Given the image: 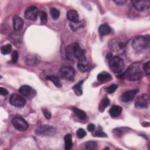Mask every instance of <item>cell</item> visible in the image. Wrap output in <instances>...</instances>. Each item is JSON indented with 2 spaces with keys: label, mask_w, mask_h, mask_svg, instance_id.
<instances>
[{
  "label": "cell",
  "mask_w": 150,
  "mask_h": 150,
  "mask_svg": "<svg viewBox=\"0 0 150 150\" xmlns=\"http://www.w3.org/2000/svg\"><path fill=\"white\" fill-rule=\"evenodd\" d=\"M142 75L140 64L138 63H135L128 67L127 70L121 75V77L129 81H137L141 79Z\"/></svg>",
  "instance_id": "6da1fadb"
},
{
  "label": "cell",
  "mask_w": 150,
  "mask_h": 150,
  "mask_svg": "<svg viewBox=\"0 0 150 150\" xmlns=\"http://www.w3.org/2000/svg\"><path fill=\"white\" fill-rule=\"evenodd\" d=\"M65 54L67 59L71 61H73L75 59L79 60L85 56L84 51L76 43L68 45L66 47Z\"/></svg>",
  "instance_id": "7a4b0ae2"
},
{
  "label": "cell",
  "mask_w": 150,
  "mask_h": 150,
  "mask_svg": "<svg viewBox=\"0 0 150 150\" xmlns=\"http://www.w3.org/2000/svg\"><path fill=\"white\" fill-rule=\"evenodd\" d=\"M149 36H139L134 38L132 41L131 45L132 48L138 52L145 50L149 46Z\"/></svg>",
  "instance_id": "3957f363"
},
{
  "label": "cell",
  "mask_w": 150,
  "mask_h": 150,
  "mask_svg": "<svg viewBox=\"0 0 150 150\" xmlns=\"http://www.w3.org/2000/svg\"><path fill=\"white\" fill-rule=\"evenodd\" d=\"M109 66L111 70L115 73H119L122 71L124 67V63L123 60L118 56H112L108 60Z\"/></svg>",
  "instance_id": "277c9868"
},
{
  "label": "cell",
  "mask_w": 150,
  "mask_h": 150,
  "mask_svg": "<svg viewBox=\"0 0 150 150\" xmlns=\"http://www.w3.org/2000/svg\"><path fill=\"white\" fill-rule=\"evenodd\" d=\"M59 76L62 79L73 80L75 76L74 69L70 66H64L60 69L59 71Z\"/></svg>",
  "instance_id": "5b68a950"
},
{
  "label": "cell",
  "mask_w": 150,
  "mask_h": 150,
  "mask_svg": "<svg viewBox=\"0 0 150 150\" xmlns=\"http://www.w3.org/2000/svg\"><path fill=\"white\" fill-rule=\"evenodd\" d=\"M56 133L55 128L49 125H41L35 129V134L39 135L52 136Z\"/></svg>",
  "instance_id": "8992f818"
},
{
  "label": "cell",
  "mask_w": 150,
  "mask_h": 150,
  "mask_svg": "<svg viewBox=\"0 0 150 150\" xmlns=\"http://www.w3.org/2000/svg\"><path fill=\"white\" fill-rule=\"evenodd\" d=\"M149 96L146 94H142L138 96L135 101V107L137 108H146L149 104Z\"/></svg>",
  "instance_id": "52a82bcc"
},
{
  "label": "cell",
  "mask_w": 150,
  "mask_h": 150,
  "mask_svg": "<svg viewBox=\"0 0 150 150\" xmlns=\"http://www.w3.org/2000/svg\"><path fill=\"white\" fill-rule=\"evenodd\" d=\"M13 126L17 129L21 131L26 130L29 127V124L26 121L21 117H15L12 120Z\"/></svg>",
  "instance_id": "ba28073f"
},
{
  "label": "cell",
  "mask_w": 150,
  "mask_h": 150,
  "mask_svg": "<svg viewBox=\"0 0 150 150\" xmlns=\"http://www.w3.org/2000/svg\"><path fill=\"white\" fill-rule=\"evenodd\" d=\"M131 3L134 8L138 11H147L150 7V1L148 0H133Z\"/></svg>",
  "instance_id": "9c48e42d"
},
{
  "label": "cell",
  "mask_w": 150,
  "mask_h": 150,
  "mask_svg": "<svg viewBox=\"0 0 150 150\" xmlns=\"http://www.w3.org/2000/svg\"><path fill=\"white\" fill-rule=\"evenodd\" d=\"M9 103L16 107H23L26 104V100L17 94H12L9 98Z\"/></svg>",
  "instance_id": "30bf717a"
},
{
  "label": "cell",
  "mask_w": 150,
  "mask_h": 150,
  "mask_svg": "<svg viewBox=\"0 0 150 150\" xmlns=\"http://www.w3.org/2000/svg\"><path fill=\"white\" fill-rule=\"evenodd\" d=\"M125 42L120 38H114L111 39L108 43L110 49L112 51H118L121 50L125 46Z\"/></svg>",
  "instance_id": "8fae6325"
},
{
  "label": "cell",
  "mask_w": 150,
  "mask_h": 150,
  "mask_svg": "<svg viewBox=\"0 0 150 150\" xmlns=\"http://www.w3.org/2000/svg\"><path fill=\"white\" fill-rule=\"evenodd\" d=\"M38 9L35 6H30L27 8L25 11V17L29 20L34 21L37 18Z\"/></svg>",
  "instance_id": "7c38bea8"
},
{
  "label": "cell",
  "mask_w": 150,
  "mask_h": 150,
  "mask_svg": "<svg viewBox=\"0 0 150 150\" xmlns=\"http://www.w3.org/2000/svg\"><path fill=\"white\" fill-rule=\"evenodd\" d=\"M138 91V90H127L123 93L121 97V99L123 102H129L135 97Z\"/></svg>",
  "instance_id": "4fadbf2b"
},
{
  "label": "cell",
  "mask_w": 150,
  "mask_h": 150,
  "mask_svg": "<svg viewBox=\"0 0 150 150\" xmlns=\"http://www.w3.org/2000/svg\"><path fill=\"white\" fill-rule=\"evenodd\" d=\"M77 68L82 73L87 71L89 69L88 63L86 59V56H83L80 59L78 60Z\"/></svg>",
  "instance_id": "5bb4252c"
},
{
  "label": "cell",
  "mask_w": 150,
  "mask_h": 150,
  "mask_svg": "<svg viewBox=\"0 0 150 150\" xmlns=\"http://www.w3.org/2000/svg\"><path fill=\"white\" fill-rule=\"evenodd\" d=\"M23 21L19 16L15 15L13 18V28L14 30L18 31L20 30L23 26Z\"/></svg>",
  "instance_id": "9a60e30c"
},
{
  "label": "cell",
  "mask_w": 150,
  "mask_h": 150,
  "mask_svg": "<svg viewBox=\"0 0 150 150\" xmlns=\"http://www.w3.org/2000/svg\"><path fill=\"white\" fill-rule=\"evenodd\" d=\"M122 112V108L119 106V105H114L113 106H112L110 110H109V114L111 115V117H117L118 116H119L121 113Z\"/></svg>",
  "instance_id": "2e32d148"
},
{
  "label": "cell",
  "mask_w": 150,
  "mask_h": 150,
  "mask_svg": "<svg viewBox=\"0 0 150 150\" xmlns=\"http://www.w3.org/2000/svg\"><path fill=\"white\" fill-rule=\"evenodd\" d=\"M67 17L71 22H77L79 21V14L75 10H69L67 13Z\"/></svg>",
  "instance_id": "e0dca14e"
},
{
  "label": "cell",
  "mask_w": 150,
  "mask_h": 150,
  "mask_svg": "<svg viewBox=\"0 0 150 150\" xmlns=\"http://www.w3.org/2000/svg\"><path fill=\"white\" fill-rule=\"evenodd\" d=\"M97 80L101 82H106L112 79L111 75L105 71H103L97 75Z\"/></svg>",
  "instance_id": "ac0fdd59"
},
{
  "label": "cell",
  "mask_w": 150,
  "mask_h": 150,
  "mask_svg": "<svg viewBox=\"0 0 150 150\" xmlns=\"http://www.w3.org/2000/svg\"><path fill=\"white\" fill-rule=\"evenodd\" d=\"M111 32V28L108 24H103L98 28V32L102 36L108 35Z\"/></svg>",
  "instance_id": "d6986e66"
},
{
  "label": "cell",
  "mask_w": 150,
  "mask_h": 150,
  "mask_svg": "<svg viewBox=\"0 0 150 150\" xmlns=\"http://www.w3.org/2000/svg\"><path fill=\"white\" fill-rule=\"evenodd\" d=\"M32 92V88L28 85L22 86L19 89V93L23 96L28 97Z\"/></svg>",
  "instance_id": "ffe728a7"
},
{
  "label": "cell",
  "mask_w": 150,
  "mask_h": 150,
  "mask_svg": "<svg viewBox=\"0 0 150 150\" xmlns=\"http://www.w3.org/2000/svg\"><path fill=\"white\" fill-rule=\"evenodd\" d=\"M64 148L65 149L69 150L73 146V142H72V136L71 134H68L64 136Z\"/></svg>",
  "instance_id": "44dd1931"
},
{
  "label": "cell",
  "mask_w": 150,
  "mask_h": 150,
  "mask_svg": "<svg viewBox=\"0 0 150 150\" xmlns=\"http://www.w3.org/2000/svg\"><path fill=\"white\" fill-rule=\"evenodd\" d=\"M110 103V101L108 97H105L104 98H103L101 100V101H100V104L98 105V109H99L100 111H101V112L104 111L105 110V109L106 108V107L109 105Z\"/></svg>",
  "instance_id": "7402d4cb"
},
{
  "label": "cell",
  "mask_w": 150,
  "mask_h": 150,
  "mask_svg": "<svg viewBox=\"0 0 150 150\" xmlns=\"http://www.w3.org/2000/svg\"><path fill=\"white\" fill-rule=\"evenodd\" d=\"M83 81H80L79 83H77L76 84H75L73 87V90L74 92V93L77 96H81L83 94V90H82V84H83Z\"/></svg>",
  "instance_id": "603a6c76"
},
{
  "label": "cell",
  "mask_w": 150,
  "mask_h": 150,
  "mask_svg": "<svg viewBox=\"0 0 150 150\" xmlns=\"http://www.w3.org/2000/svg\"><path fill=\"white\" fill-rule=\"evenodd\" d=\"M46 79L52 81L55 86L57 87H62V83L60 82L59 79L57 77L53 76H46Z\"/></svg>",
  "instance_id": "cb8c5ba5"
},
{
  "label": "cell",
  "mask_w": 150,
  "mask_h": 150,
  "mask_svg": "<svg viewBox=\"0 0 150 150\" xmlns=\"http://www.w3.org/2000/svg\"><path fill=\"white\" fill-rule=\"evenodd\" d=\"M12 50V46L10 44H6L2 46L1 48V53L3 54H8Z\"/></svg>",
  "instance_id": "d4e9b609"
},
{
  "label": "cell",
  "mask_w": 150,
  "mask_h": 150,
  "mask_svg": "<svg viewBox=\"0 0 150 150\" xmlns=\"http://www.w3.org/2000/svg\"><path fill=\"white\" fill-rule=\"evenodd\" d=\"M85 148L87 150H94L97 149V143L95 141H90L85 144Z\"/></svg>",
  "instance_id": "484cf974"
},
{
  "label": "cell",
  "mask_w": 150,
  "mask_h": 150,
  "mask_svg": "<svg viewBox=\"0 0 150 150\" xmlns=\"http://www.w3.org/2000/svg\"><path fill=\"white\" fill-rule=\"evenodd\" d=\"M38 58L34 55H28L26 57V62L28 64L33 65L37 63Z\"/></svg>",
  "instance_id": "4316f807"
},
{
  "label": "cell",
  "mask_w": 150,
  "mask_h": 150,
  "mask_svg": "<svg viewBox=\"0 0 150 150\" xmlns=\"http://www.w3.org/2000/svg\"><path fill=\"white\" fill-rule=\"evenodd\" d=\"M73 110L74 112L80 118H81V119H84V118H86V113L84 112V111H83V110H80V109H79V108H76V107L73 108Z\"/></svg>",
  "instance_id": "83f0119b"
},
{
  "label": "cell",
  "mask_w": 150,
  "mask_h": 150,
  "mask_svg": "<svg viewBox=\"0 0 150 150\" xmlns=\"http://www.w3.org/2000/svg\"><path fill=\"white\" fill-rule=\"evenodd\" d=\"M50 15H51L52 18L54 20L57 19L60 16V11L57 9L54 8H52L50 9Z\"/></svg>",
  "instance_id": "f1b7e54d"
},
{
  "label": "cell",
  "mask_w": 150,
  "mask_h": 150,
  "mask_svg": "<svg viewBox=\"0 0 150 150\" xmlns=\"http://www.w3.org/2000/svg\"><path fill=\"white\" fill-rule=\"evenodd\" d=\"M70 26L73 31H76L79 28L83 26V23H82L81 22H79V21L77 22H71L70 24Z\"/></svg>",
  "instance_id": "f546056e"
},
{
  "label": "cell",
  "mask_w": 150,
  "mask_h": 150,
  "mask_svg": "<svg viewBox=\"0 0 150 150\" xmlns=\"http://www.w3.org/2000/svg\"><path fill=\"white\" fill-rule=\"evenodd\" d=\"M142 69L144 71L147 76H149L150 74V62L148 61L145 63L142 66Z\"/></svg>",
  "instance_id": "4dcf8cb0"
},
{
  "label": "cell",
  "mask_w": 150,
  "mask_h": 150,
  "mask_svg": "<svg viewBox=\"0 0 150 150\" xmlns=\"http://www.w3.org/2000/svg\"><path fill=\"white\" fill-rule=\"evenodd\" d=\"M39 16L40 19V22L42 24H45L47 21V16L44 11H40L39 13Z\"/></svg>",
  "instance_id": "1f68e13d"
},
{
  "label": "cell",
  "mask_w": 150,
  "mask_h": 150,
  "mask_svg": "<svg viewBox=\"0 0 150 150\" xmlns=\"http://www.w3.org/2000/svg\"><path fill=\"white\" fill-rule=\"evenodd\" d=\"M117 87H118V86L117 84H112L109 86L108 87H106L105 88V90L108 93H114L117 90Z\"/></svg>",
  "instance_id": "d6a6232c"
},
{
  "label": "cell",
  "mask_w": 150,
  "mask_h": 150,
  "mask_svg": "<svg viewBox=\"0 0 150 150\" xmlns=\"http://www.w3.org/2000/svg\"><path fill=\"white\" fill-rule=\"evenodd\" d=\"M77 136L79 138H83L86 135V131L83 128H79L77 131Z\"/></svg>",
  "instance_id": "836d02e7"
},
{
  "label": "cell",
  "mask_w": 150,
  "mask_h": 150,
  "mask_svg": "<svg viewBox=\"0 0 150 150\" xmlns=\"http://www.w3.org/2000/svg\"><path fill=\"white\" fill-rule=\"evenodd\" d=\"M93 135L94 137H107V134L101 130H97V131H94L93 133Z\"/></svg>",
  "instance_id": "e575fe53"
},
{
  "label": "cell",
  "mask_w": 150,
  "mask_h": 150,
  "mask_svg": "<svg viewBox=\"0 0 150 150\" xmlns=\"http://www.w3.org/2000/svg\"><path fill=\"white\" fill-rule=\"evenodd\" d=\"M18 53L16 50L13 51L11 54V61L12 63H15L18 61Z\"/></svg>",
  "instance_id": "d590c367"
},
{
  "label": "cell",
  "mask_w": 150,
  "mask_h": 150,
  "mask_svg": "<svg viewBox=\"0 0 150 150\" xmlns=\"http://www.w3.org/2000/svg\"><path fill=\"white\" fill-rule=\"evenodd\" d=\"M125 128H116L114 130V132L115 135H118V136H121L123 135V133L125 132V131H126L125 130H124Z\"/></svg>",
  "instance_id": "8d00e7d4"
},
{
  "label": "cell",
  "mask_w": 150,
  "mask_h": 150,
  "mask_svg": "<svg viewBox=\"0 0 150 150\" xmlns=\"http://www.w3.org/2000/svg\"><path fill=\"white\" fill-rule=\"evenodd\" d=\"M42 112H43V114L44 116L45 117V118L46 119L49 120L51 118V113L47 109L43 108L42 109Z\"/></svg>",
  "instance_id": "74e56055"
},
{
  "label": "cell",
  "mask_w": 150,
  "mask_h": 150,
  "mask_svg": "<svg viewBox=\"0 0 150 150\" xmlns=\"http://www.w3.org/2000/svg\"><path fill=\"white\" fill-rule=\"evenodd\" d=\"M95 128H96V126L94 124L91 123L87 125V130L90 132H93V131H94Z\"/></svg>",
  "instance_id": "f35d334b"
},
{
  "label": "cell",
  "mask_w": 150,
  "mask_h": 150,
  "mask_svg": "<svg viewBox=\"0 0 150 150\" xmlns=\"http://www.w3.org/2000/svg\"><path fill=\"white\" fill-rule=\"evenodd\" d=\"M0 93L2 96H6L8 94V91L5 88L0 87Z\"/></svg>",
  "instance_id": "ab89813d"
},
{
  "label": "cell",
  "mask_w": 150,
  "mask_h": 150,
  "mask_svg": "<svg viewBox=\"0 0 150 150\" xmlns=\"http://www.w3.org/2000/svg\"><path fill=\"white\" fill-rule=\"evenodd\" d=\"M114 2H115L118 5H123L125 3L127 2V1H126V0H117V1H114Z\"/></svg>",
  "instance_id": "60d3db41"
},
{
  "label": "cell",
  "mask_w": 150,
  "mask_h": 150,
  "mask_svg": "<svg viewBox=\"0 0 150 150\" xmlns=\"http://www.w3.org/2000/svg\"><path fill=\"white\" fill-rule=\"evenodd\" d=\"M112 57V54L111 53H108L107 54V57H107V59L109 60V59H110Z\"/></svg>",
  "instance_id": "b9f144b4"
},
{
  "label": "cell",
  "mask_w": 150,
  "mask_h": 150,
  "mask_svg": "<svg viewBox=\"0 0 150 150\" xmlns=\"http://www.w3.org/2000/svg\"><path fill=\"white\" fill-rule=\"evenodd\" d=\"M144 127H148L149 125V123L148 122H144V123H142V124Z\"/></svg>",
  "instance_id": "7bdbcfd3"
}]
</instances>
